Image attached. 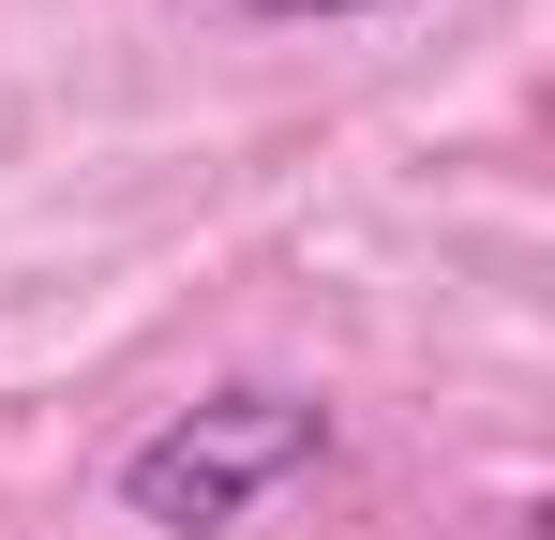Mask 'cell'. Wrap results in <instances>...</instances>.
Here are the masks:
<instances>
[{"mask_svg":"<svg viewBox=\"0 0 555 540\" xmlns=\"http://www.w3.org/2000/svg\"><path fill=\"white\" fill-rule=\"evenodd\" d=\"M210 15H256V30H346V15H390V0H210Z\"/></svg>","mask_w":555,"mask_h":540,"instance_id":"obj_2","label":"cell"},{"mask_svg":"<svg viewBox=\"0 0 555 540\" xmlns=\"http://www.w3.org/2000/svg\"><path fill=\"white\" fill-rule=\"evenodd\" d=\"M300 465H331V406L241 375V390H210V406H181V421H151V436L120 450V511L151 540H225L256 496H285Z\"/></svg>","mask_w":555,"mask_h":540,"instance_id":"obj_1","label":"cell"}]
</instances>
